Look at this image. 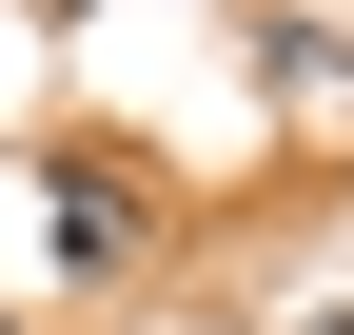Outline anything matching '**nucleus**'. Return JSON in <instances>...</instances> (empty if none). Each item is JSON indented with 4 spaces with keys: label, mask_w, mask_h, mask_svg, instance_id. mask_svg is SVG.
<instances>
[{
    "label": "nucleus",
    "mask_w": 354,
    "mask_h": 335,
    "mask_svg": "<svg viewBox=\"0 0 354 335\" xmlns=\"http://www.w3.org/2000/svg\"><path fill=\"white\" fill-rule=\"evenodd\" d=\"M39 237H59L79 296H118V276H138V197H118L99 158H59V178H39Z\"/></svg>",
    "instance_id": "1"
},
{
    "label": "nucleus",
    "mask_w": 354,
    "mask_h": 335,
    "mask_svg": "<svg viewBox=\"0 0 354 335\" xmlns=\"http://www.w3.org/2000/svg\"><path fill=\"white\" fill-rule=\"evenodd\" d=\"M295 335H354V316H295Z\"/></svg>",
    "instance_id": "2"
},
{
    "label": "nucleus",
    "mask_w": 354,
    "mask_h": 335,
    "mask_svg": "<svg viewBox=\"0 0 354 335\" xmlns=\"http://www.w3.org/2000/svg\"><path fill=\"white\" fill-rule=\"evenodd\" d=\"M0 335H20V316H0Z\"/></svg>",
    "instance_id": "3"
}]
</instances>
